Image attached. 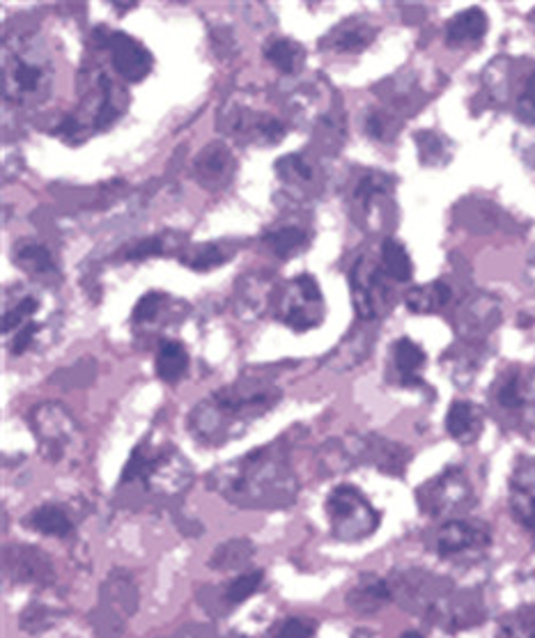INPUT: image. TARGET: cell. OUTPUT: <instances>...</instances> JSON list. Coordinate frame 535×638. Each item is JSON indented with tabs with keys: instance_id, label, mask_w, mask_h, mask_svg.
Listing matches in <instances>:
<instances>
[{
	"instance_id": "cell-38",
	"label": "cell",
	"mask_w": 535,
	"mask_h": 638,
	"mask_svg": "<svg viewBox=\"0 0 535 638\" xmlns=\"http://www.w3.org/2000/svg\"><path fill=\"white\" fill-rule=\"evenodd\" d=\"M223 262H228V253L216 244H203L182 255V264L193 269V272H208V269L221 266Z\"/></svg>"
},
{
	"instance_id": "cell-36",
	"label": "cell",
	"mask_w": 535,
	"mask_h": 638,
	"mask_svg": "<svg viewBox=\"0 0 535 638\" xmlns=\"http://www.w3.org/2000/svg\"><path fill=\"white\" fill-rule=\"evenodd\" d=\"M496 638H535V607H522L498 625Z\"/></svg>"
},
{
	"instance_id": "cell-27",
	"label": "cell",
	"mask_w": 535,
	"mask_h": 638,
	"mask_svg": "<svg viewBox=\"0 0 535 638\" xmlns=\"http://www.w3.org/2000/svg\"><path fill=\"white\" fill-rule=\"evenodd\" d=\"M451 298H453V290L444 281H432L427 285L412 287L405 296L407 308L418 315H430V313L442 311L444 306L451 304Z\"/></svg>"
},
{
	"instance_id": "cell-40",
	"label": "cell",
	"mask_w": 535,
	"mask_h": 638,
	"mask_svg": "<svg viewBox=\"0 0 535 638\" xmlns=\"http://www.w3.org/2000/svg\"><path fill=\"white\" fill-rule=\"evenodd\" d=\"M40 311V301L36 296H23L19 298L17 304L12 308H6V315H3V333L10 335L12 331L21 328L23 324L30 322V317L36 315Z\"/></svg>"
},
{
	"instance_id": "cell-10",
	"label": "cell",
	"mask_w": 535,
	"mask_h": 638,
	"mask_svg": "<svg viewBox=\"0 0 535 638\" xmlns=\"http://www.w3.org/2000/svg\"><path fill=\"white\" fill-rule=\"evenodd\" d=\"M386 274L382 264L371 257H361L350 272L352 301L359 320L375 322L384 317L391 308V287L386 283Z\"/></svg>"
},
{
	"instance_id": "cell-20",
	"label": "cell",
	"mask_w": 535,
	"mask_h": 638,
	"mask_svg": "<svg viewBox=\"0 0 535 638\" xmlns=\"http://www.w3.org/2000/svg\"><path fill=\"white\" fill-rule=\"evenodd\" d=\"M425 363H427V354H425V350L418 343H414L412 338L395 341V345H393V367H395V373H397L400 386H405V388L423 386L421 373L425 371Z\"/></svg>"
},
{
	"instance_id": "cell-45",
	"label": "cell",
	"mask_w": 535,
	"mask_h": 638,
	"mask_svg": "<svg viewBox=\"0 0 535 638\" xmlns=\"http://www.w3.org/2000/svg\"><path fill=\"white\" fill-rule=\"evenodd\" d=\"M315 634L317 622L313 618H287L276 631V638H315Z\"/></svg>"
},
{
	"instance_id": "cell-32",
	"label": "cell",
	"mask_w": 535,
	"mask_h": 638,
	"mask_svg": "<svg viewBox=\"0 0 535 638\" xmlns=\"http://www.w3.org/2000/svg\"><path fill=\"white\" fill-rule=\"evenodd\" d=\"M414 141H416L418 159L423 165H446L453 156L451 141L444 139L437 131H430V129L418 131Z\"/></svg>"
},
{
	"instance_id": "cell-31",
	"label": "cell",
	"mask_w": 535,
	"mask_h": 638,
	"mask_svg": "<svg viewBox=\"0 0 535 638\" xmlns=\"http://www.w3.org/2000/svg\"><path fill=\"white\" fill-rule=\"evenodd\" d=\"M99 92H102V99H99L94 124L97 129H107L124 113V97L109 77L99 79Z\"/></svg>"
},
{
	"instance_id": "cell-21",
	"label": "cell",
	"mask_w": 535,
	"mask_h": 638,
	"mask_svg": "<svg viewBox=\"0 0 535 638\" xmlns=\"http://www.w3.org/2000/svg\"><path fill=\"white\" fill-rule=\"evenodd\" d=\"M501 311L498 304L489 296H478L472 304H466L462 315H460V331L464 338L476 341L487 335L496 324H498Z\"/></svg>"
},
{
	"instance_id": "cell-26",
	"label": "cell",
	"mask_w": 535,
	"mask_h": 638,
	"mask_svg": "<svg viewBox=\"0 0 535 638\" xmlns=\"http://www.w3.org/2000/svg\"><path fill=\"white\" fill-rule=\"evenodd\" d=\"M189 352L180 341H161L154 356V373L165 384H178L189 373Z\"/></svg>"
},
{
	"instance_id": "cell-46",
	"label": "cell",
	"mask_w": 535,
	"mask_h": 638,
	"mask_svg": "<svg viewBox=\"0 0 535 638\" xmlns=\"http://www.w3.org/2000/svg\"><path fill=\"white\" fill-rule=\"evenodd\" d=\"M292 287L296 290V294H299L301 298L309 301V304H313V306H324L322 290H320L317 281H315L311 274H301V276H296V279H294V283H292Z\"/></svg>"
},
{
	"instance_id": "cell-1",
	"label": "cell",
	"mask_w": 535,
	"mask_h": 638,
	"mask_svg": "<svg viewBox=\"0 0 535 638\" xmlns=\"http://www.w3.org/2000/svg\"><path fill=\"white\" fill-rule=\"evenodd\" d=\"M208 487L242 510H285L296 500L299 483L287 462V436L216 466Z\"/></svg>"
},
{
	"instance_id": "cell-30",
	"label": "cell",
	"mask_w": 535,
	"mask_h": 638,
	"mask_svg": "<svg viewBox=\"0 0 535 638\" xmlns=\"http://www.w3.org/2000/svg\"><path fill=\"white\" fill-rule=\"evenodd\" d=\"M264 246L270 249L276 257L287 260L292 255H296L299 251H304L309 246V232L287 225L281 230H274L270 234H264Z\"/></svg>"
},
{
	"instance_id": "cell-8",
	"label": "cell",
	"mask_w": 535,
	"mask_h": 638,
	"mask_svg": "<svg viewBox=\"0 0 535 638\" xmlns=\"http://www.w3.org/2000/svg\"><path fill=\"white\" fill-rule=\"evenodd\" d=\"M496 407L511 416L519 429L535 432V371L513 365L492 386Z\"/></svg>"
},
{
	"instance_id": "cell-37",
	"label": "cell",
	"mask_w": 535,
	"mask_h": 638,
	"mask_svg": "<svg viewBox=\"0 0 535 638\" xmlns=\"http://www.w3.org/2000/svg\"><path fill=\"white\" fill-rule=\"evenodd\" d=\"M515 118L526 126H535V67H531L519 85L515 99Z\"/></svg>"
},
{
	"instance_id": "cell-16",
	"label": "cell",
	"mask_w": 535,
	"mask_h": 638,
	"mask_svg": "<svg viewBox=\"0 0 535 638\" xmlns=\"http://www.w3.org/2000/svg\"><path fill=\"white\" fill-rule=\"evenodd\" d=\"M195 178L210 191L223 189L235 173V156L223 143H210L195 159Z\"/></svg>"
},
{
	"instance_id": "cell-41",
	"label": "cell",
	"mask_w": 535,
	"mask_h": 638,
	"mask_svg": "<svg viewBox=\"0 0 535 638\" xmlns=\"http://www.w3.org/2000/svg\"><path fill=\"white\" fill-rule=\"evenodd\" d=\"M395 129H397V120H395L388 111L375 109V111L367 113V118H365L367 136L375 139V141H388V139H393Z\"/></svg>"
},
{
	"instance_id": "cell-44",
	"label": "cell",
	"mask_w": 535,
	"mask_h": 638,
	"mask_svg": "<svg viewBox=\"0 0 535 638\" xmlns=\"http://www.w3.org/2000/svg\"><path fill=\"white\" fill-rule=\"evenodd\" d=\"M42 335V324H36V322H28V324H23L21 328H17L14 331V335H12V341H10V354H14V356H21V354H26L28 350H32V345L38 343V338Z\"/></svg>"
},
{
	"instance_id": "cell-15",
	"label": "cell",
	"mask_w": 535,
	"mask_h": 638,
	"mask_svg": "<svg viewBox=\"0 0 535 638\" xmlns=\"http://www.w3.org/2000/svg\"><path fill=\"white\" fill-rule=\"evenodd\" d=\"M49 556L28 545H10L6 549V575L21 584H49L53 579Z\"/></svg>"
},
{
	"instance_id": "cell-35",
	"label": "cell",
	"mask_w": 535,
	"mask_h": 638,
	"mask_svg": "<svg viewBox=\"0 0 535 638\" xmlns=\"http://www.w3.org/2000/svg\"><path fill=\"white\" fill-rule=\"evenodd\" d=\"M253 554L255 549L249 540H230L212 554L210 567L212 569H242L244 565H249Z\"/></svg>"
},
{
	"instance_id": "cell-51",
	"label": "cell",
	"mask_w": 535,
	"mask_h": 638,
	"mask_svg": "<svg viewBox=\"0 0 535 638\" xmlns=\"http://www.w3.org/2000/svg\"><path fill=\"white\" fill-rule=\"evenodd\" d=\"M354 638H375L371 631H356Z\"/></svg>"
},
{
	"instance_id": "cell-6",
	"label": "cell",
	"mask_w": 535,
	"mask_h": 638,
	"mask_svg": "<svg viewBox=\"0 0 535 638\" xmlns=\"http://www.w3.org/2000/svg\"><path fill=\"white\" fill-rule=\"evenodd\" d=\"M324 510L329 517L331 533L336 540L354 545L375 535L382 524V515L375 510L371 500L354 485H339L329 494Z\"/></svg>"
},
{
	"instance_id": "cell-4",
	"label": "cell",
	"mask_w": 535,
	"mask_h": 638,
	"mask_svg": "<svg viewBox=\"0 0 535 638\" xmlns=\"http://www.w3.org/2000/svg\"><path fill=\"white\" fill-rule=\"evenodd\" d=\"M133 483L143 485L157 496H180L193 483V466L175 448H157L150 439H145L131 450L120 476V485Z\"/></svg>"
},
{
	"instance_id": "cell-22",
	"label": "cell",
	"mask_w": 535,
	"mask_h": 638,
	"mask_svg": "<svg viewBox=\"0 0 535 638\" xmlns=\"http://www.w3.org/2000/svg\"><path fill=\"white\" fill-rule=\"evenodd\" d=\"M232 133H244L251 141H262L264 145H276L285 139L287 126L266 113H240L232 118Z\"/></svg>"
},
{
	"instance_id": "cell-11",
	"label": "cell",
	"mask_w": 535,
	"mask_h": 638,
	"mask_svg": "<svg viewBox=\"0 0 535 638\" xmlns=\"http://www.w3.org/2000/svg\"><path fill=\"white\" fill-rule=\"evenodd\" d=\"M492 545V530L483 521L472 519H451L434 535V554L440 558H464L478 556Z\"/></svg>"
},
{
	"instance_id": "cell-7",
	"label": "cell",
	"mask_w": 535,
	"mask_h": 638,
	"mask_svg": "<svg viewBox=\"0 0 535 638\" xmlns=\"http://www.w3.org/2000/svg\"><path fill=\"white\" fill-rule=\"evenodd\" d=\"M416 503L421 513L430 517H451L472 508L476 503V494L464 468L448 466L416 489Z\"/></svg>"
},
{
	"instance_id": "cell-23",
	"label": "cell",
	"mask_w": 535,
	"mask_h": 638,
	"mask_svg": "<svg viewBox=\"0 0 535 638\" xmlns=\"http://www.w3.org/2000/svg\"><path fill=\"white\" fill-rule=\"evenodd\" d=\"M395 180L382 171H365L359 178V184L354 189V205L363 219L371 216V212L393 195Z\"/></svg>"
},
{
	"instance_id": "cell-17",
	"label": "cell",
	"mask_w": 535,
	"mask_h": 638,
	"mask_svg": "<svg viewBox=\"0 0 535 638\" xmlns=\"http://www.w3.org/2000/svg\"><path fill=\"white\" fill-rule=\"evenodd\" d=\"M377 38V28L361 17H352L333 28L326 38L320 40V47L339 53H361L371 47Z\"/></svg>"
},
{
	"instance_id": "cell-5",
	"label": "cell",
	"mask_w": 535,
	"mask_h": 638,
	"mask_svg": "<svg viewBox=\"0 0 535 638\" xmlns=\"http://www.w3.org/2000/svg\"><path fill=\"white\" fill-rule=\"evenodd\" d=\"M30 429L38 436L40 453L51 464H79L85 453L83 432L60 402H42L28 416Z\"/></svg>"
},
{
	"instance_id": "cell-25",
	"label": "cell",
	"mask_w": 535,
	"mask_h": 638,
	"mask_svg": "<svg viewBox=\"0 0 535 638\" xmlns=\"http://www.w3.org/2000/svg\"><path fill=\"white\" fill-rule=\"evenodd\" d=\"M446 429L460 444H474L483 432V412L466 399H455L446 414Z\"/></svg>"
},
{
	"instance_id": "cell-12",
	"label": "cell",
	"mask_w": 535,
	"mask_h": 638,
	"mask_svg": "<svg viewBox=\"0 0 535 638\" xmlns=\"http://www.w3.org/2000/svg\"><path fill=\"white\" fill-rule=\"evenodd\" d=\"M99 32H102L104 38V47H109L111 51L113 67L127 83H141L150 77L154 58L143 42L127 36L122 30L99 28Z\"/></svg>"
},
{
	"instance_id": "cell-39",
	"label": "cell",
	"mask_w": 535,
	"mask_h": 638,
	"mask_svg": "<svg viewBox=\"0 0 535 638\" xmlns=\"http://www.w3.org/2000/svg\"><path fill=\"white\" fill-rule=\"evenodd\" d=\"M165 251H169V237H165V234H154V237L133 242L131 246L122 249L120 257L127 260V262H139V260H150V257L165 255Z\"/></svg>"
},
{
	"instance_id": "cell-14",
	"label": "cell",
	"mask_w": 535,
	"mask_h": 638,
	"mask_svg": "<svg viewBox=\"0 0 535 638\" xmlns=\"http://www.w3.org/2000/svg\"><path fill=\"white\" fill-rule=\"evenodd\" d=\"M513 519L535 537V457H519L508 483Z\"/></svg>"
},
{
	"instance_id": "cell-13",
	"label": "cell",
	"mask_w": 535,
	"mask_h": 638,
	"mask_svg": "<svg viewBox=\"0 0 535 638\" xmlns=\"http://www.w3.org/2000/svg\"><path fill=\"white\" fill-rule=\"evenodd\" d=\"M49 81L47 64L40 58H32L26 53H10L3 70V92L6 99L17 104L30 102L38 94H42Z\"/></svg>"
},
{
	"instance_id": "cell-2",
	"label": "cell",
	"mask_w": 535,
	"mask_h": 638,
	"mask_svg": "<svg viewBox=\"0 0 535 638\" xmlns=\"http://www.w3.org/2000/svg\"><path fill=\"white\" fill-rule=\"evenodd\" d=\"M281 397L283 391L270 377H262V373L244 375L191 409L189 432L203 446H223L240 439L260 416L279 405Z\"/></svg>"
},
{
	"instance_id": "cell-49",
	"label": "cell",
	"mask_w": 535,
	"mask_h": 638,
	"mask_svg": "<svg viewBox=\"0 0 535 638\" xmlns=\"http://www.w3.org/2000/svg\"><path fill=\"white\" fill-rule=\"evenodd\" d=\"M184 638H210V636H208V634H205V631H203V629H198V631H195V634H186V636H184Z\"/></svg>"
},
{
	"instance_id": "cell-50",
	"label": "cell",
	"mask_w": 535,
	"mask_h": 638,
	"mask_svg": "<svg viewBox=\"0 0 535 638\" xmlns=\"http://www.w3.org/2000/svg\"><path fill=\"white\" fill-rule=\"evenodd\" d=\"M400 638H423V634H418V631H405Z\"/></svg>"
},
{
	"instance_id": "cell-28",
	"label": "cell",
	"mask_w": 535,
	"mask_h": 638,
	"mask_svg": "<svg viewBox=\"0 0 535 638\" xmlns=\"http://www.w3.org/2000/svg\"><path fill=\"white\" fill-rule=\"evenodd\" d=\"M264 58L270 60L281 74H299L306 64V49L294 40L279 38L264 49Z\"/></svg>"
},
{
	"instance_id": "cell-48",
	"label": "cell",
	"mask_w": 535,
	"mask_h": 638,
	"mask_svg": "<svg viewBox=\"0 0 535 638\" xmlns=\"http://www.w3.org/2000/svg\"><path fill=\"white\" fill-rule=\"evenodd\" d=\"M113 8H115V10H120V12H127V10H133V8H137V3H113Z\"/></svg>"
},
{
	"instance_id": "cell-3",
	"label": "cell",
	"mask_w": 535,
	"mask_h": 638,
	"mask_svg": "<svg viewBox=\"0 0 535 638\" xmlns=\"http://www.w3.org/2000/svg\"><path fill=\"white\" fill-rule=\"evenodd\" d=\"M391 588L393 599H403L407 609L421 614L430 625L444 631L453 634L483 622V607L476 597L457 593L446 581L425 573L397 575V581H391Z\"/></svg>"
},
{
	"instance_id": "cell-33",
	"label": "cell",
	"mask_w": 535,
	"mask_h": 638,
	"mask_svg": "<svg viewBox=\"0 0 535 638\" xmlns=\"http://www.w3.org/2000/svg\"><path fill=\"white\" fill-rule=\"evenodd\" d=\"M14 264L19 269H23L26 274H32V276H53L55 274V264H53L49 249H44L40 244L28 242V244L17 246Z\"/></svg>"
},
{
	"instance_id": "cell-52",
	"label": "cell",
	"mask_w": 535,
	"mask_h": 638,
	"mask_svg": "<svg viewBox=\"0 0 535 638\" xmlns=\"http://www.w3.org/2000/svg\"><path fill=\"white\" fill-rule=\"evenodd\" d=\"M225 638H249V636H244V634H230V636H225Z\"/></svg>"
},
{
	"instance_id": "cell-9",
	"label": "cell",
	"mask_w": 535,
	"mask_h": 638,
	"mask_svg": "<svg viewBox=\"0 0 535 638\" xmlns=\"http://www.w3.org/2000/svg\"><path fill=\"white\" fill-rule=\"evenodd\" d=\"M99 611L94 625L102 638H118L127 618L139 609V588L124 569H113L109 579L102 584V597H99Z\"/></svg>"
},
{
	"instance_id": "cell-34",
	"label": "cell",
	"mask_w": 535,
	"mask_h": 638,
	"mask_svg": "<svg viewBox=\"0 0 535 638\" xmlns=\"http://www.w3.org/2000/svg\"><path fill=\"white\" fill-rule=\"evenodd\" d=\"M264 584V573L262 569H253V573H244L225 584L221 590V599L225 604V609H235L240 604H244L249 597H253Z\"/></svg>"
},
{
	"instance_id": "cell-42",
	"label": "cell",
	"mask_w": 535,
	"mask_h": 638,
	"mask_svg": "<svg viewBox=\"0 0 535 638\" xmlns=\"http://www.w3.org/2000/svg\"><path fill=\"white\" fill-rule=\"evenodd\" d=\"M276 173L283 182H309L311 180V165L304 161V156L299 154H287L279 159Z\"/></svg>"
},
{
	"instance_id": "cell-29",
	"label": "cell",
	"mask_w": 535,
	"mask_h": 638,
	"mask_svg": "<svg viewBox=\"0 0 535 638\" xmlns=\"http://www.w3.org/2000/svg\"><path fill=\"white\" fill-rule=\"evenodd\" d=\"M382 269L384 274L395 283H407L414 276V262L403 242L388 237L382 244Z\"/></svg>"
},
{
	"instance_id": "cell-47",
	"label": "cell",
	"mask_w": 535,
	"mask_h": 638,
	"mask_svg": "<svg viewBox=\"0 0 535 638\" xmlns=\"http://www.w3.org/2000/svg\"><path fill=\"white\" fill-rule=\"evenodd\" d=\"M526 165H528V171L535 175V148L526 152Z\"/></svg>"
},
{
	"instance_id": "cell-24",
	"label": "cell",
	"mask_w": 535,
	"mask_h": 638,
	"mask_svg": "<svg viewBox=\"0 0 535 638\" xmlns=\"http://www.w3.org/2000/svg\"><path fill=\"white\" fill-rule=\"evenodd\" d=\"M23 526L28 530H36L47 537H70L74 533V519L67 513L64 506H58V503H47V506H40L32 513L23 517Z\"/></svg>"
},
{
	"instance_id": "cell-19",
	"label": "cell",
	"mask_w": 535,
	"mask_h": 638,
	"mask_svg": "<svg viewBox=\"0 0 535 638\" xmlns=\"http://www.w3.org/2000/svg\"><path fill=\"white\" fill-rule=\"evenodd\" d=\"M487 14L481 8H470L464 12H457L448 23H446V44L451 49H462V47H474L485 40L487 36Z\"/></svg>"
},
{
	"instance_id": "cell-18",
	"label": "cell",
	"mask_w": 535,
	"mask_h": 638,
	"mask_svg": "<svg viewBox=\"0 0 535 638\" xmlns=\"http://www.w3.org/2000/svg\"><path fill=\"white\" fill-rule=\"evenodd\" d=\"M391 599H393L391 581H386L377 575L359 577L345 597L347 607L361 616H371V614L382 611Z\"/></svg>"
},
{
	"instance_id": "cell-43",
	"label": "cell",
	"mask_w": 535,
	"mask_h": 638,
	"mask_svg": "<svg viewBox=\"0 0 535 638\" xmlns=\"http://www.w3.org/2000/svg\"><path fill=\"white\" fill-rule=\"evenodd\" d=\"M163 301H165V294H161V292H148V294L139 301L137 308H133V315H131L133 324H150V322H154V320L159 317L161 308H163Z\"/></svg>"
}]
</instances>
